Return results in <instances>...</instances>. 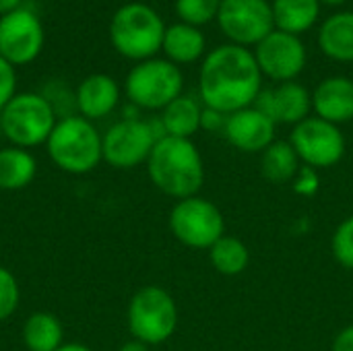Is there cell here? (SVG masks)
Here are the masks:
<instances>
[{"mask_svg": "<svg viewBox=\"0 0 353 351\" xmlns=\"http://www.w3.org/2000/svg\"><path fill=\"white\" fill-rule=\"evenodd\" d=\"M302 161L290 141H273L261 153V174L271 184H292Z\"/></svg>", "mask_w": 353, "mask_h": 351, "instance_id": "obj_23", "label": "cell"}, {"mask_svg": "<svg viewBox=\"0 0 353 351\" xmlns=\"http://www.w3.org/2000/svg\"><path fill=\"white\" fill-rule=\"evenodd\" d=\"M225 122H228V116L213 110V108H205L203 106V114H201V130H207V132H223L225 130Z\"/></svg>", "mask_w": 353, "mask_h": 351, "instance_id": "obj_31", "label": "cell"}, {"mask_svg": "<svg viewBox=\"0 0 353 351\" xmlns=\"http://www.w3.org/2000/svg\"><path fill=\"white\" fill-rule=\"evenodd\" d=\"M165 27L168 25L153 6L145 2H126L112 14L110 41L120 56L143 62L161 52Z\"/></svg>", "mask_w": 353, "mask_h": 351, "instance_id": "obj_3", "label": "cell"}, {"mask_svg": "<svg viewBox=\"0 0 353 351\" xmlns=\"http://www.w3.org/2000/svg\"><path fill=\"white\" fill-rule=\"evenodd\" d=\"M54 166L66 174L83 176L103 161V141L95 124L83 116H64L46 141Z\"/></svg>", "mask_w": 353, "mask_h": 351, "instance_id": "obj_4", "label": "cell"}, {"mask_svg": "<svg viewBox=\"0 0 353 351\" xmlns=\"http://www.w3.org/2000/svg\"><path fill=\"white\" fill-rule=\"evenodd\" d=\"M209 261L219 275L236 277L248 269L250 250L240 238L225 234L209 248Z\"/></svg>", "mask_w": 353, "mask_h": 351, "instance_id": "obj_25", "label": "cell"}, {"mask_svg": "<svg viewBox=\"0 0 353 351\" xmlns=\"http://www.w3.org/2000/svg\"><path fill=\"white\" fill-rule=\"evenodd\" d=\"M271 10H273L275 29L300 37L302 33L310 31L316 25L321 17V2L319 0H273Z\"/></svg>", "mask_w": 353, "mask_h": 351, "instance_id": "obj_20", "label": "cell"}, {"mask_svg": "<svg viewBox=\"0 0 353 351\" xmlns=\"http://www.w3.org/2000/svg\"><path fill=\"white\" fill-rule=\"evenodd\" d=\"M21 2L23 0H0V17L10 12V10H14V8H19V6H23Z\"/></svg>", "mask_w": 353, "mask_h": 351, "instance_id": "obj_34", "label": "cell"}, {"mask_svg": "<svg viewBox=\"0 0 353 351\" xmlns=\"http://www.w3.org/2000/svg\"><path fill=\"white\" fill-rule=\"evenodd\" d=\"M254 58L263 72V79H271L275 83L296 81L306 68L308 52L304 41L298 35L273 29L263 41L254 46Z\"/></svg>", "mask_w": 353, "mask_h": 351, "instance_id": "obj_13", "label": "cell"}, {"mask_svg": "<svg viewBox=\"0 0 353 351\" xmlns=\"http://www.w3.org/2000/svg\"><path fill=\"white\" fill-rule=\"evenodd\" d=\"M37 174V161L29 149H0V190H23Z\"/></svg>", "mask_w": 353, "mask_h": 351, "instance_id": "obj_22", "label": "cell"}, {"mask_svg": "<svg viewBox=\"0 0 353 351\" xmlns=\"http://www.w3.org/2000/svg\"><path fill=\"white\" fill-rule=\"evenodd\" d=\"M126 319L132 339L149 348L161 345L178 329V306L168 290L145 285L132 296Z\"/></svg>", "mask_w": 353, "mask_h": 351, "instance_id": "obj_7", "label": "cell"}, {"mask_svg": "<svg viewBox=\"0 0 353 351\" xmlns=\"http://www.w3.org/2000/svg\"><path fill=\"white\" fill-rule=\"evenodd\" d=\"M170 232L174 238L194 250H209L225 236V217L221 209L203 197L176 201L170 211Z\"/></svg>", "mask_w": 353, "mask_h": 351, "instance_id": "obj_8", "label": "cell"}, {"mask_svg": "<svg viewBox=\"0 0 353 351\" xmlns=\"http://www.w3.org/2000/svg\"><path fill=\"white\" fill-rule=\"evenodd\" d=\"M252 106L275 124H288L294 128L310 116L312 91H308L298 81L277 83L271 89H263Z\"/></svg>", "mask_w": 353, "mask_h": 351, "instance_id": "obj_14", "label": "cell"}, {"mask_svg": "<svg viewBox=\"0 0 353 351\" xmlns=\"http://www.w3.org/2000/svg\"><path fill=\"white\" fill-rule=\"evenodd\" d=\"M118 351H151V348L141 343V341H137V339H132V341H126Z\"/></svg>", "mask_w": 353, "mask_h": 351, "instance_id": "obj_33", "label": "cell"}, {"mask_svg": "<svg viewBox=\"0 0 353 351\" xmlns=\"http://www.w3.org/2000/svg\"><path fill=\"white\" fill-rule=\"evenodd\" d=\"M201 114H203L201 101H196L190 95H180L161 110L159 120L168 137L192 139L201 130Z\"/></svg>", "mask_w": 353, "mask_h": 351, "instance_id": "obj_21", "label": "cell"}, {"mask_svg": "<svg viewBox=\"0 0 353 351\" xmlns=\"http://www.w3.org/2000/svg\"><path fill=\"white\" fill-rule=\"evenodd\" d=\"M314 116L331 124H347L353 120V79L350 77H327L312 91Z\"/></svg>", "mask_w": 353, "mask_h": 351, "instance_id": "obj_16", "label": "cell"}, {"mask_svg": "<svg viewBox=\"0 0 353 351\" xmlns=\"http://www.w3.org/2000/svg\"><path fill=\"white\" fill-rule=\"evenodd\" d=\"M215 21L230 43L242 48H254L275 29L269 0H221Z\"/></svg>", "mask_w": 353, "mask_h": 351, "instance_id": "obj_11", "label": "cell"}, {"mask_svg": "<svg viewBox=\"0 0 353 351\" xmlns=\"http://www.w3.org/2000/svg\"><path fill=\"white\" fill-rule=\"evenodd\" d=\"M103 141V161L116 170H132L147 163L155 143L159 141L151 122L141 118H124L112 124Z\"/></svg>", "mask_w": 353, "mask_h": 351, "instance_id": "obj_10", "label": "cell"}, {"mask_svg": "<svg viewBox=\"0 0 353 351\" xmlns=\"http://www.w3.org/2000/svg\"><path fill=\"white\" fill-rule=\"evenodd\" d=\"M290 143L296 149L302 166L314 168L319 172L337 166L347 151V141L341 126L319 116H308L296 124L292 128Z\"/></svg>", "mask_w": 353, "mask_h": 351, "instance_id": "obj_9", "label": "cell"}, {"mask_svg": "<svg viewBox=\"0 0 353 351\" xmlns=\"http://www.w3.org/2000/svg\"><path fill=\"white\" fill-rule=\"evenodd\" d=\"M161 52L176 66L194 64L207 56V37L199 27L178 21L165 27Z\"/></svg>", "mask_w": 353, "mask_h": 351, "instance_id": "obj_18", "label": "cell"}, {"mask_svg": "<svg viewBox=\"0 0 353 351\" xmlns=\"http://www.w3.org/2000/svg\"><path fill=\"white\" fill-rule=\"evenodd\" d=\"M321 4H327V6H341V4H345L347 0H319Z\"/></svg>", "mask_w": 353, "mask_h": 351, "instance_id": "obj_36", "label": "cell"}, {"mask_svg": "<svg viewBox=\"0 0 353 351\" xmlns=\"http://www.w3.org/2000/svg\"><path fill=\"white\" fill-rule=\"evenodd\" d=\"M292 188L300 197H314L321 188V172L308 166H302L292 180Z\"/></svg>", "mask_w": 353, "mask_h": 351, "instance_id": "obj_29", "label": "cell"}, {"mask_svg": "<svg viewBox=\"0 0 353 351\" xmlns=\"http://www.w3.org/2000/svg\"><path fill=\"white\" fill-rule=\"evenodd\" d=\"M120 103V85L105 72L85 77L74 91V106L79 116L87 120H99L110 116Z\"/></svg>", "mask_w": 353, "mask_h": 351, "instance_id": "obj_17", "label": "cell"}, {"mask_svg": "<svg viewBox=\"0 0 353 351\" xmlns=\"http://www.w3.org/2000/svg\"><path fill=\"white\" fill-rule=\"evenodd\" d=\"M319 48L335 62H353V10H337L321 23Z\"/></svg>", "mask_w": 353, "mask_h": 351, "instance_id": "obj_19", "label": "cell"}, {"mask_svg": "<svg viewBox=\"0 0 353 351\" xmlns=\"http://www.w3.org/2000/svg\"><path fill=\"white\" fill-rule=\"evenodd\" d=\"M333 259L347 271H353V215L345 217L331 236Z\"/></svg>", "mask_w": 353, "mask_h": 351, "instance_id": "obj_27", "label": "cell"}, {"mask_svg": "<svg viewBox=\"0 0 353 351\" xmlns=\"http://www.w3.org/2000/svg\"><path fill=\"white\" fill-rule=\"evenodd\" d=\"M54 103L41 93H17L0 112V130L12 147L31 149L48 141L56 126Z\"/></svg>", "mask_w": 353, "mask_h": 351, "instance_id": "obj_5", "label": "cell"}, {"mask_svg": "<svg viewBox=\"0 0 353 351\" xmlns=\"http://www.w3.org/2000/svg\"><path fill=\"white\" fill-rule=\"evenodd\" d=\"M56 351H93L89 350L87 345H83V343H62L60 348Z\"/></svg>", "mask_w": 353, "mask_h": 351, "instance_id": "obj_35", "label": "cell"}, {"mask_svg": "<svg viewBox=\"0 0 353 351\" xmlns=\"http://www.w3.org/2000/svg\"><path fill=\"white\" fill-rule=\"evenodd\" d=\"M275 130L277 124L250 106L228 116L223 134L228 143L242 153H263L273 141H277Z\"/></svg>", "mask_w": 353, "mask_h": 351, "instance_id": "obj_15", "label": "cell"}, {"mask_svg": "<svg viewBox=\"0 0 353 351\" xmlns=\"http://www.w3.org/2000/svg\"><path fill=\"white\" fill-rule=\"evenodd\" d=\"M331 351H353V325H347L341 331H337L331 343Z\"/></svg>", "mask_w": 353, "mask_h": 351, "instance_id": "obj_32", "label": "cell"}, {"mask_svg": "<svg viewBox=\"0 0 353 351\" xmlns=\"http://www.w3.org/2000/svg\"><path fill=\"white\" fill-rule=\"evenodd\" d=\"M261 91L263 72L250 48L221 43L201 60L199 97L205 108L230 116L250 108Z\"/></svg>", "mask_w": 353, "mask_h": 351, "instance_id": "obj_1", "label": "cell"}, {"mask_svg": "<svg viewBox=\"0 0 353 351\" xmlns=\"http://www.w3.org/2000/svg\"><path fill=\"white\" fill-rule=\"evenodd\" d=\"M149 180L163 194L182 201L196 197L205 184V161L192 139L163 137L147 159Z\"/></svg>", "mask_w": 353, "mask_h": 351, "instance_id": "obj_2", "label": "cell"}, {"mask_svg": "<svg viewBox=\"0 0 353 351\" xmlns=\"http://www.w3.org/2000/svg\"><path fill=\"white\" fill-rule=\"evenodd\" d=\"M184 77L180 66L170 62L168 58H149L137 62L126 79H124V93L128 101L139 110H163L176 97L182 95Z\"/></svg>", "mask_w": 353, "mask_h": 351, "instance_id": "obj_6", "label": "cell"}, {"mask_svg": "<svg viewBox=\"0 0 353 351\" xmlns=\"http://www.w3.org/2000/svg\"><path fill=\"white\" fill-rule=\"evenodd\" d=\"M27 351H56L64 343V329L52 312H33L23 325Z\"/></svg>", "mask_w": 353, "mask_h": 351, "instance_id": "obj_24", "label": "cell"}, {"mask_svg": "<svg viewBox=\"0 0 353 351\" xmlns=\"http://www.w3.org/2000/svg\"><path fill=\"white\" fill-rule=\"evenodd\" d=\"M19 302H21V290L17 277L8 269L0 267V321L10 319L17 312Z\"/></svg>", "mask_w": 353, "mask_h": 351, "instance_id": "obj_28", "label": "cell"}, {"mask_svg": "<svg viewBox=\"0 0 353 351\" xmlns=\"http://www.w3.org/2000/svg\"><path fill=\"white\" fill-rule=\"evenodd\" d=\"M17 95V68L0 56V112Z\"/></svg>", "mask_w": 353, "mask_h": 351, "instance_id": "obj_30", "label": "cell"}, {"mask_svg": "<svg viewBox=\"0 0 353 351\" xmlns=\"http://www.w3.org/2000/svg\"><path fill=\"white\" fill-rule=\"evenodd\" d=\"M46 31L39 17L19 6L0 17V56L14 68L31 64L43 50Z\"/></svg>", "mask_w": 353, "mask_h": 351, "instance_id": "obj_12", "label": "cell"}, {"mask_svg": "<svg viewBox=\"0 0 353 351\" xmlns=\"http://www.w3.org/2000/svg\"><path fill=\"white\" fill-rule=\"evenodd\" d=\"M221 0H176L174 8L182 23L192 27H203L217 19Z\"/></svg>", "mask_w": 353, "mask_h": 351, "instance_id": "obj_26", "label": "cell"}]
</instances>
